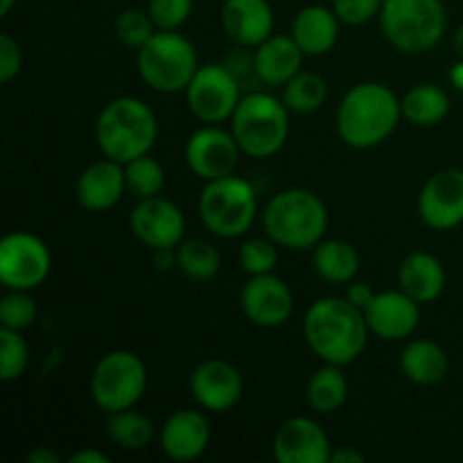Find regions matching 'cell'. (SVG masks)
I'll return each mask as SVG.
<instances>
[{"instance_id": "6da1fadb", "label": "cell", "mask_w": 463, "mask_h": 463, "mask_svg": "<svg viewBox=\"0 0 463 463\" xmlns=\"http://www.w3.org/2000/svg\"><path fill=\"white\" fill-rule=\"evenodd\" d=\"M369 335L364 312L346 297L317 298L303 317V337L307 348L324 364H353L364 353Z\"/></svg>"}, {"instance_id": "7a4b0ae2", "label": "cell", "mask_w": 463, "mask_h": 463, "mask_svg": "<svg viewBox=\"0 0 463 463\" xmlns=\"http://www.w3.org/2000/svg\"><path fill=\"white\" fill-rule=\"evenodd\" d=\"M402 120L401 98L380 81H360L337 104L335 127L344 145L373 149L392 138Z\"/></svg>"}, {"instance_id": "3957f363", "label": "cell", "mask_w": 463, "mask_h": 463, "mask_svg": "<svg viewBox=\"0 0 463 463\" xmlns=\"http://www.w3.org/2000/svg\"><path fill=\"white\" fill-rule=\"evenodd\" d=\"M328 206L307 188H288L271 197L262 211V229L279 247L292 251L315 249L328 231Z\"/></svg>"}, {"instance_id": "277c9868", "label": "cell", "mask_w": 463, "mask_h": 463, "mask_svg": "<svg viewBox=\"0 0 463 463\" xmlns=\"http://www.w3.org/2000/svg\"><path fill=\"white\" fill-rule=\"evenodd\" d=\"M99 152L118 163H129L152 152L158 138V120L145 99L122 95L99 111L95 122Z\"/></svg>"}, {"instance_id": "5b68a950", "label": "cell", "mask_w": 463, "mask_h": 463, "mask_svg": "<svg viewBox=\"0 0 463 463\" xmlns=\"http://www.w3.org/2000/svg\"><path fill=\"white\" fill-rule=\"evenodd\" d=\"M289 113L283 98L260 89L244 93L229 120L242 154L251 158L276 156L289 138Z\"/></svg>"}, {"instance_id": "8992f818", "label": "cell", "mask_w": 463, "mask_h": 463, "mask_svg": "<svg viewBox=\"0 0 463 463\" xmlns=\"http://www.w3.org/2000/svg\"><path fill=\"white\" fill-rule=\"evenodd\" d=\"M378 18L384 39L405 54L430 52L448 30V12L441 0H384Z\"/></svg>"}, {"instance_id": "52a82bcc", "label": "cell", "mask_w": 463, "mask_h": 463, "mask_svg": "<svg viewBox=\"0 0 463 463\" xmlns=\"http://www.w3.org/2000/svg\"><path fill=\"white\" fill-rule=\"evenodd\" d=\"M136 52L140 80L156 93H181L199 71L197 50L179 30H156Z\"/></svg>"}, {"instance_id": "ba28073f", "label": "cell", "mask_w": 463, "mask_h": 463, "mask_svg": "<svg viewBox=\"0 0 463 463\" xmlns=\"http://www.w3.org/2000/svg\"><path fill=\"white\" fill-rule=\"evenodd\" d=\"M256 215V190L247 179H240L235 175L206 181L199 194V217L203 226L217 238H240L251 229Z\"/></svg>"}, {"instance_id": "9c48e42d", "label": "cell", "mask_w": 463, "mask_h": 463, "mask_svg": "<svg viewBox=\"0 0 463 463\" xmlns=\"http://www.w3.org/2000/svg\"><path fill=\"white\" fill-rule=\"evenodd\" d=\"M147 389V366L136 353L111 351L95 364L90 373V396L104 411L129 410L140 402Z\"/></svg>"}, {"instance_id": "30bf717a", "label": "cell", "mask_w": 463, "mask_h": 463, "mask_svg": "<svg viewBox=\"0 0 463 463\" xmlns=\"http://www.w3.org/2000/svg\"><path fill=\"white\" fill-rule=\"evenodd\" d=\"M184 93L190 113L202 125H222L231 120L242 99L244 89L224 63H203Z\"/></svg>"}, {"instance_id": "8fae6325", "label": "cell", "mask_w": 463, "mask_h": 463, "mask_svg": "<svg viewBox=\"0 0 463 463\" xmlns=\"http://www.w3.org/2000/svg\"><path fill=\"white\" fill-rule=\"evenodd\" d=\"M52 269V253L39 235L14 231L0 240V283L7 289L32 292L45 283Z\"/></svg>"}, {"instance_id": "7c38bea8", "label": "cell", "mask_w": 463, "mask_h": 463, "mask_svg": "<svg viewBox=\"0 0 463 463\" xmlns=\"http://www.w3.org/2000/svg\"><path fill=\"white\" fill-rule=\"evenodd\" d=\"M242 149L233 131L222 129V125H202L193 131L185 143V163L203 181H215L235 175Z\"/></svg>"}, {"instance_id": "4fadbf2b", "label": "cell", "mask_w": 463, "mask_h": 463, "mask_svg": "<svg viewBox=\"0 0 463 463\" xmlns=\"http://www.w3.org/2000/svg\"><path fill=\"white\" fill-rule=\"evenodd\" d=\"M129 226L134 238L152 251L158 249H176L184 242L185 217L175 202L165 197L140 199L129 215Z\"/></svg>"}, {"instance_id": "5bb4252c", "label": "cell", "mask_w": 463, "mask_h": 463, "mask_svg": "<svg viewBox=\"0 0 463 463\" xmlns=\"http://www.w3.org/2000/svg\"><path fill=\"white\" fill-rule=\"evenodd\" d=\"M419 215L434 231L463 224V170L446 167L425 181L419 193Z\"/></svg>"}, {"instance_id": "9a60e30c", "label": "cell", "mask_w": 463, "mask_h": 463, "mask_svg": "<svg viewBox=\"0 0 463 463\" xmlns=\"http://www.w3.org/2000/svg\"><path fill=\"white\" fill-rule=\"evenodd\" d=\"M244 393L242 373L231 362L211 357L199 362L190 373V396L202 410L224 414L231 411Z\"/></svg>"}, {"instance_id": "2e32d148", "label": "cell", "mask_w": 463, "mask_h": 463, "mask_svg": "<svg viewBox=\"0 0 463 463\" xmlns=\"http://www.w3.org/2000/svg\"><path fill=\"white\" fill-rule=\"evenodd\" d=\"M244 317L258 328H280L294 312V294L276 274L249 276L240 292Z\"/></svg>"}, {"instance_id": "e0dca14e", "label": "cell", "mask_w": 463, "mask_h": 463, "mask_svg": "<svg viewBox=\"0 0 463 463\" xmlns=\"http://www.w3.org/2000/svg\"><path fill=\"white\" fill-rule=\"evenodd\" d=\"M271 450L279 463H326L330 461L333 446L317 420L294 416L276 430Z\"/></svg>"}, {"instance_id": "ac0fdd59", "label": "cell", "mask_w": 463, "mask_h": 463, "mask_svg": "<svg viewBox=\"0 0 463 463\" xmlns=\"http://www.w3.org/2000/svg\"><path fill=\"white\" fill-rule=\"evenodd\" d=\"M371 335L384 342H398L414 335L420 321V303L402 289H384L364 310Z\"/></svg>"}, {"instance_id": "d6986e66", "label": "cell", "mask_w": 463, "mask_h": 463, "mask_svg": "<svg viewBox=\"0 0 463 463\" xmlns=\"http://www.w3.org/2000/svg\"><path fill=\"white\" fill-rule=\"evenodd\" d=\"M220 21L226 36L244 48H258L274 34L276 25L269 0H224Z\"/></svg>"}, {"instance_id": "ffe728a7", "label": "cell", "mask_w": 463, "mask_h": 463, "mask_svg": "<svg viewBox=\"0 0 463 463\" xmlns=\"http://www.w3.org/2000/svg\"><path fill=\"white\" fill-rule=\"evenodd\" d=\"M161 450L172 461H194L211 446V425L197 410H179L165 420L158 434Z\"/></svg>"}, {"instance_id": "44dd1931", "label": "cell", "mask_w": 463, "mask_h": 463, "mask_svg": "<svg viewBox=\"0 0 463 463\" xmlns=\"http://www.w3.org/2000/svg\"><path fill=\"white\" fill-rule=\"evenodd\" d=\"M127 193L125 165L104 156L84 167L77 179V202L90 213H104L116 206Z\"/></svg>"}, {"instance_id": "7402d4cb", "label": "cell", "mask_w": 463, "mask_h": 463, "mask_svg": "<svg viewBox=\"0 0 463 463\" xmlns=\"http://www.w3.org/2000/svg\"><path fill=\"white\" fill-rule=\"evenodd\" d=\"M339 27H342V21L333 7L307 5L297 12L289 34L306 57H321L337 45Z\"/></svg>"}, {"instance_id": "603a6c76", "label": "cell", "mask_w": 463, "mask_h": 463, "mask_svg": "<svg viewBox=\"0 0 463 463\" xmlns=\"http://www.w3.org/2000/svg\"><path fill=\"white\" fill-rule=\"evenodd\" d=\"M303 59L306 54L292 34H271L258 48H253V61L262 86H285L301 72Z\"/></svg>"}, {"instance_id": "cb8c5ba5", "label": "cell", "mask_w": 463, "mask_h": 463, "mask_svg": "<svg viewBox=\"0 0 463 463\" xmlns=\"http://www.w3.org/2000/svg\"><path fill=\"white\" fill-rule=\"evenodd\" d=\"M398 283L420 306L434 303L446 289V269L437 256L428 251H414L398 267Z\"/></svg>"}, {"instance_id": "d4e9b609", "label": "cell", "mask_w": 463, "mask_h": 463, "mask_svg": "<svg viewBox=\"0 0 463 463\" xmlns=\"http://www.w3.org/2000/svg\"><path fill=\"white\" fill-rule=\"evenodd\" d=\"M401 371L411 384L432 387L446 380L450 360L441 344L432 339H414L401 353Z\"/></svg>"}, {"instance_id": "484cf974", "label": "cell", "mask_w": 463, "mask_h": 463, "mask_svg": "<svg viewBox=\"0 0 463 463\" xmlns=\"http://www.w3.org/2000/svg\"><path fill=\"white\" fill-rule=\"evenodd\" d=\"M312 265L319 274L321 280L333 285L353 283L360 271V251L353 247L346 240H321L315 249H312Z\"/></svg>"}, {"instance_id": "4316f807", "label": "cell", "mask_w": 463, "mask_h": 463, "mask_svg": "<svg viewBox=\"0 0 463 463\" xmlns=\"http://www.w3.org/2000/svg\"><path fill=\"white\" fill-rule=\"evenodd\" d=\"M402 118L416 127H437L450 113V98L441 86L419 84L401 98Z\"/></svg>"}, {"instance_id": "83f0119b", "label": "cell", "mask_w": 463, "mask_h": 463, "mask_svg": "<svg viewBox=\"0 0 463 463\" xmlns=\"http://www.w3.org/2000/svg\"><path fill=\"white\" fill-rule=\"evenodd\" d=\"M348 380L342 366L324 364L310 375L306 387V401L315 414H335L346 405Z\"/></svg>"}, {"instance_id": "f1b7e54d", "label": "cell", "mask_w": 463, "mask_h": 463, "mask_svg": "<svg viewBox=\"0 0 463 463\" xmlns=\"http://www.w3.org/2000/svg\"><path fill=\"white\" fill-rule=\"evenodd\" d=\"M107 416V437L118 448H122L127 452H138L152 443L154 423L143 411L129 407V410L113 411V414Z\"/></svg>"}, {"instance_id": "f546056e", "label": "cell", "mask_w": 463, "mask_h": 463, "mask_svg": "<svg viewBox=\"0 0 463 463\" xmlns=\"http://www.w3.org/2000/svg\"><path fill=\"white\" fill-rule=\"evenodd\" d=\"M176 267L188 276L190 280H211L220 274L222 256L217 247L208 240H184L176 247Z\"/></svg>"}, {"instance_id": "4dcf8cb0", "label": "cell", "mask_w": 463, "mask_h": 463, "mask_svg": "<svg viewBox=\"0 0 463 463\" xmlns=\"http://www.w3.org/2000/svg\"><path fill=\"white\" fill-rule=\"evenodd\" d=\"M328 99V84L317 72H298L283 86V102L292 113H315Z\"/></svg>"}, {"instance_id": "1f68e13d", "label": "cell", "mask_w": 463, "mask_h": 463, "mask_svg": "<svg viewBox=\"0 0 463 463\" xmlns=\"http://www.w3.org/2000/svg\"><path fill=\"white\" fill-rule=\"evenodd\" d=\"M125 176L127 190L138 199L158 197L165 188V170L149 154H143V156L125 163Z\"/></svg>"}, {"instance_id": "d6a6232c", "label": "cell", "mask_w": 463, "mask_h": 463, "mask_svg": "<svg viewBox=\"0 0 463 463\" xmlns=\"http://www.w3.org/2000/svg\"><path fill=\"white\" fill-rule=\"evenodd\" d=\"M30 364V346L18 330L0 328V380L16 383Z\"/></svg>"}, {"instance_id": "836d02e7", "label": "cell", "mask_w": 463, "mask_h": 463, "mask_svg": "<svg viewBox=\"0 0 463 463\" xmlns=\"http://www.w3.org/2000/svg\"><path fill=\"white\" fill-rule=\"evenodd\" d=\"M36 315H39V307L25 289H7V294L0 298V328L23 333L34 324Z\"/></svg>"}, {"instance_id": "e575fe53", "label": "cell", "mask_w": 463, "mask_h": 463, "mask_svg": "<svg viewBox=\"0 0 463 463\" xmlns=\"http://www.w3.org/2000/svg\"><path fill=\"white\" fill-rule=\"evenodd\" d=\"M116 36L122 45L127 48L140 50L156 32V25H154L152 16H149L147 9L129 7L125 12L118 14L116 18Z\"/></svg>"}, {"instance_id": "d590c367", "label": "cell", "mask_w": 463, "mask_h": 463, "mask_svg": "<svg viewBox=\"0 0 463 463\" xmlns=\"http://www.w3.org/2000/svg\"><path fill=\"white\" fill-rule=\"evenodd\" d=\"M238 258L249 276L274 274L279 265V244L271 238H251L240 247Z\"/></svg>"}, {"instance_id": "8d00e7d4", "label": "cell", "mask_w": 463, "mask_h": 463, "mask_svg": "<svg viewBox=\"0 0 463 463\" xmlns=\"http://www.w3.org/2000/svg\"><path fill=\"white\" fill-rule=\"evenodd\" d=\"M156 30H179L194 9V0H147L145 7Z\"/></svg>"}, {"instance_id": "74e56055", "label": "cell", "mask_w": 463, "mask_h": 463, "mask_svg": "<svg viewBox=\"0 0 463 463\" xmlns=\"http://www.w3.org/2000/svg\"><path fill=\"white\" fill-rule=\"evenodd\" d=\"M383 3L384 0H333V9L342 25L357 27L380 16Z\"/></svg>"}, {"instance_id": "f35d334b", "label": "cell", "mask_w": 463, "mask_h": 463, "mask_svg": "<svg viewBox=\"0 0 463 463\" xmlns=\"http://www.w3.org/2000/svg\"><path fill=\"white\" fill-rule=\"evenodd\" d=\"M23 71V50L9 34L0 36V81L9 84Z\"/></svg>"}, {"instance_id": "ab89813d", "label": "cell", "mask_w": 463, "mask_h": 463, "mask_svg": "<svg viewBox=\"0 0 463 463\" xmlns=\"http://www.w3.org/2000/svg\"><path fill=\"white\" fill-rule=\"evenodd\" d=\"M375 294H378V292H375V289L371 288L369 283H360V280H357V283H351L346 288V298L353 303V306L360 307L362 312H364L366 306L373 301Z\"/></svg>"}, {"instance_id": "60d3db41", "label": "cell", "mask_w": 463, "mask_h": 463, "mask_svg": "<svg viewBox=\"0 0 463 463\" xmlns=\"http://www.w3.org/2000/svg\"><path fill=\"white\" fill-rule=\"evenodd\" d=\"M366 457L362 455L360 450H355L353 446H344V448H337V450L330 452V461L333 463H362Z\"/></svg>"}, {"instance_id": "b9f144b4", "label": "cell", "mask_w": 463, "mask_h": 463, "mask_svg": "<svg viewBox=\"0 0 463 463\" xmlns=\"http://www.w3.org/2000/svg\"><path fill=\"white\" fill-rule=\"evenodd\" d=\"M25 461L27 463H59L61 461V457H59L50 446H39L34 448V450L27 452Z\"/></svg>"}, {"instance_id": "7bdbcfd3", "label": "cell", "mask_w": 463, "mask_h": 463, "mask_svg": "<svg viewBox=\"0 0 463 463\" xmlns=\"http://www.w3.org/2000/svg\"><path fill=\"white\" fill-rule=\"evenodd\" d=\"M154 265L158 271H170L176 267V249H158L154 251Z\"/></svg>"}, {"instance_id": "ee69618b", "label": "cell", "mask_w": 463, "mask_h": 463, "mask_svg": "<svg viewBox=\"0 0 463 463\" xmlns=\"http://www.w3.org/2000/svg\"><path fill=\"white\" fill-rule=\"evenodd\" d=\"M109 461L111 459H109L104 452L90 450V448H84V450L71 455V463H109Z\"/></svg>"}, {"instance_id": "f6af8a7d", "label": "cell", "mask_w": 463, "mask_h": 463, "mask_svg": "<svg viewBox=\"0 0 463 463\" xmlns=\"http://www.w3.org/2000/svg\"><path fill=\"white\" fill-rule=\"evenodd\" d=\"M450 81L457 90H461L463 93V59L450 68Z\"/></svg>"}, {"instance_id": "bcb514c9", "label": "cell", "mask_w": 463, "mask_h": 463, "mask_svg": "<svg viewBox=\"0 0 463 463\" xmlns=\"http://www.w3.org/2000/svg\"><path fill=\"white\" fill-rule=\"evenodd\" d=\"M452 41H455V50L461 54V59H463V25L457 27L455 39H452Z\"/></svg>"}, {"instance_id": "7dc6e473", "label": "cell", "mask_w": 463, "mask_h": 463, "mask_svg": "<svg viewBox=\"0 0 463 463\" xmlns=\"http://www.w3.org/2000/svg\"><path fill=\"white\" fill-rule=\"evenodd\" d=\"M14 5H16V0H0V16H7L14 9Z\"/></svg>"}]
</instances>
